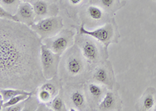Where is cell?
I'll list each match as a JSON object with an SVG mask.
<instances>
[{
  "label": "cell",
  "instance_id": "cell-27",
  "mask_svg": "<svg viewBox=\"0 0 156 111\" xmlns=\"http://www.w3.org/2000/svg\"><path fill=\"white\" fill-rule=\"evenodd\" d=\"M154 110H156V106H155V108H154Z\"/></svg>",
  "mask_w": 156,
  "mask_h": 111
},
{
  "label": "cell",
  "instance_id": "cell-19",
  "mask_svg": "<svg viewBox=\"0 0 156 111\" xmlns=\"http://www.w3.org/2000/svg\"><path fill=\"white\" fill-rule=\"evenodd\" d=\"M22 94H28V95H34V92L26 91L23 89L14 88H5L0 89V97H1V105L5 101L9 100L12 97H15L18 95Z\"/></svg>",
  "mask_w": 156,
  "mask_h": 111
},
{
  "label": "cell",
  "instance_id": "cell-20",
  "mask_svg": "<svg viewBox=\"0 0 156 111\" xmlns=\"http://www.w3.org/2000/svg\"><path fill=\"white\" fill-rule=\"evenodd\" d=\"M48 107H50L51 110L54 111H66L68 110L67 106L66 105V102L64 101L63 96L62 94V88H61L59 93L53 98L48 105Z\"/></svg>",
  "mask_w": 156,
  "mask_h": 111
},
{
  "label": "cell",
  "instance_id": "cell-2",
  "mask_svg": "<svg viewBox=\"0 0 156 111\" xmlns=\"http://www.w3.org/2000/svg\"><path fill=\"white\" fill-rule=\"evenodd\" d=\"M90 73V66L76 43L61 56L58 76L62 85L83 84L89 80Z\"/></svg>",
  "mask_w": 156,
  "mask_h": 111
},
{
  "label": "cell",
  "instance_id": "cell-14",
  "mask_svg": "<svg viewBox=\"0 0 156 111\" xmlns=\"http://www.w3.org/2000/svg\"><path fill=\"white\" fill-rule=\"evenodd\" d=\"M89 0H58L59 10L73 20L77 19L82 8L87 4Z\"/></svg>",
  "mask_w": 156,
  "mask_h": 111
},
{
  "label": "cell",
  "instance_id": "cell-12",
  "mask_svg": "<svg viewBox=\"0 0 156 111\" xmlns=\"http://www.w3.org/2000/svg\"><path fill=\"white\" fill-rule=\"evenodd\" d=\"M83 88L90 110L97 109L98 106L99 105L108 90L105 85L94 82L90 80L83 84Z\"/></svg>",
  "mask_w": 156,
  "mask_h": 111
},
{
  "label": "cell",
  "instance_id": "cell-28",
  "mask_svg": "<svg viewBox=\"0 0 156 111\" xmlns=\"http://www.w3.org/2000/svg\"><path fill=\"white\" fill-rule=\"evenodd\" d=\"M154 1H156V0H154Z\"/></svg>",
  "mask_w": 156,
  "mask_h": 111
},
{
  "label": "cell",
  "instance_id": "cell-22",
  "mask_svg": "<svg viewBox=\"0 0 156 111\" xmlns=\"http://www.w3.org/2000/svg\"><path fill=\"white\" fill-rule=\"evenodd\" d=\"M32 95H28V94H22V95H18L15 97H12L9 100L5 101L1 105V109H4V108L9 107V106H12V105H15L16 103H19V102H22L23 100H26L27 98H28L29 97Z\"/></svg>",
  "mask_w": 156,
  "mask_h": 111
},
{
  "label": "cell",
  "instance_id": "cell-25",
  "mask_svg": "<svg viewBox=\"0 0 156 111\" xmlns=\"http://www.w3.org/2000/svg\"><path fill=\"white\" fill-rule=\"evenodd\" d=\"M22 2H30V3L31 4H34V2H36L37 1H38V0H21Z\"/></svg>",
  "mask_w": 156,
  "mask_h": 111
},
{
  "label": "cell",
  "instance_id": "cell-16",
  "mask_svg": "<svg viewBox=\"0 0 156 111\" xmlns=\"http://www.w3.org/2000/svg\"><path fill=\"white\" fill-rule=\"evenodd\" d=\"M16 16L20 23L30 27L36 22L35 13H34L33 4L27 2H22L20 4Z\"/></svg>",
  "mask_w": 156,
  "mask_h": 111
},
{
  "label": "cell",
  "instance_id": "cell-6",
  "mask_svg": "<svg viewBox=\"0 0 156 111\" xmlns=\"http://www.w3.org/2000/svg\"><path fill=\"white\" fill-rule=\"evenodd\" d=\"M84 84V83H83ZM83 84L76 85H64L62 94L69 110H90L86 98Z\"/></svg>",
  "mask_w": 156,
  "mask_h": 111
},
{
  "label": "cell",
  "instance_id": "cell-18",
  "mask_svg": "<svg viewBox=\"0 0 156 111\" xmlns=\"http://www.w3.org/2000/svg\"><path fill=\"white\" fill-rule=\"evenodd\" d=\"M90 3L99 5L110 15L115 14V12L124 5V3H122L121 0H90Z\"/></svg>",
  "mask_w": 156,
  "mask_h": 111
},
{
  "label": "cell",
  "instance_id": "cell-9",
  "mask_svg": "<svg viewBox=\"0 0 156 111\" xmlns=\"http://www.w3.org/2000/svg\"><path fill=\"white\" fill-rule=\"evenodd\" d=\"M61 56L51 51L42 42L41 47V63L43 74L46 80L58 75Z\"/></svg>",
  "mask_w": 156,
  "mask_h": 111
},
{
  "label": "cell",
  "instance_id": "cell-4",
  "mask_svg": "<svg viewBox=\"0 0 156 111\" xmlns=\"http://www.w3.org/2000/svg\"><path fill=\"white\" fill-rule=\"evenodd\" d=\"M79 16L84 27L94 29L113 20H110L111 15L105 9L93 3L86 4L80 10Z\"/></svg>",
  "mask_w": 156,
  "mask_h": 111
},
{
  "label": "cell",
  "instance_id": "cell-5",
  "mask_svg": "<svg viewBox=\"0 0 156 111\" xmlns=\"http://www.w3.org/2000/svg\"><path fill=\"white\" fill-rule=\"evenodd\" d=\"M79 33L91 36L105 45L106 48L112 43L118 42L119 38L118 29L114 20L90 30H87L83 24H81L79 27Z\"/></svg>",
  "mask_w": 156,
  "mask_h": 111
},
{
  "label": "cell",
  "instance_id": "cell-23",
  "mask_svg": "<svg viewBox=\"0 0 156 111\" xmlns=\"http://www.w3.org/2000/svg\"><path fill=\"white\" fill-rule=\"evenodd\" d=\"M0 18H1V19H5V20H12V21L19 22V20H18L17 19V16H16V14H12L10 12H9V11H7L6 9H4L2 6L0 7Z\"/></svg>",
  "mask_w": 156,
  "mask_h": 111
},
{
  "label": "cell",
  "instance_id": "cell-11",
  "mask_svg": "<svg viewBox=\"0 0 156 111\" xmlns=\"http://www.w3.org/2000/svg\"><path fill=\"white\" fill-rule=\"evenodd\" d=\"M62 83L58 76H55L53 78L46 80L37 90L35 93L40 102L47 105L50 103L53 98L59 93L62 88Z\"/></svg>",
  "mask_w": 156,
  "mask_h": 111
},
{
  "label": "cell",
  "instance_id": "cell-10",
  "mask_svg": "<svg viewBox=\"0 0 156 111\" xmlns=\"http://www.w3.org/2000/svg\"><path fill=\"white\" fill-rule=\"evenodd\" d=\"M89 80L105 85L108 89H114L115 78L112 66L109 61L105 60L94 66L90 71Z\"/></svg>",
  "mask_w": 156,
  "mask_h": 111
},
{
  "label": "cell",
  "instance_id": "cell-29",
  "mask_svg": "<svg viewBox=\"0 0 156 111\" xmlns=\"http://www.w3.org/2000/svg\"><path fill=\"white\" fill-rule=\"evenodd\" d=\"M122 1H124V0H122Z\"/></svg>",
  "mask_w": 156,
  "mask_h": 111
},
{
  "label": "cell",
  "instance_id": "cell-13",
  "mask_svg": "<svg viewBox=\"0 0 156 111\" xmlns=\"http://www.w3.org/2000/svg\"><path fill=\"white\" fill-rule=\"evenodd\" d=\"M34 13H35V20H38L50 16H58L59 13V7L56 3L48 2L45 0H38L33 4Z\"/></svg>",
  "mask_w": 156,
  "mask_h": 111
},
{
  "label": "cell",
  "instance_id": "cell-24",
  "mask_svg": "<svg viewBox=\"0 0 156 111\" xmlns=\"http://www.w3.org/2000/svg\"><path fill=\"white\" fill-rule=\"evenodd\" d=\"M25 104H26V100H23L22 102L16 103L15 105L9 106V107L4 108L1 109V111H22L24 109Z\"/></svg>",
  "mask_w": 156,
  "mask_h": 111
},
{
  "label": "cell",
  "instance_id": "cell-7",
  "mask_svg": "<svg viewBox=\"0 0 156 111\" xmlns=\"http://www.w3.org/2000/svg\"><path fill=\"white\" fill-rule=\"evenodd\" d=\"M76 31L72 28L62 29L60 32L50 38H44L42 42L51 51L62 56L75 43Z\"/></svg>",
  "mask_w": 156,
  "mask_h": 111
},
{
  "label": "cell",
  "instance_id": "cell-3",
  "mask_svg": "<svg viewBox=\"0 0 156 111\" xmlns=\"http://www.w3.org/2000/svg\"><path fill=\"white\" fill-rule=\"evenodd\" d=\"M75 43L87 61L90 71L94 66L108 59V48L91 36L78 33L75 37Z\"/></svg>",
  "mask_w": 156,
  "mask_h": 111
},
{
  "label": "cell",
  "instance_id": "cell-26",
  "mask_svg": "<svg viewBox=\"0 0 156 111\" xmlns=\"http://www.w3.org/2000/svg\"><path fill=\"white\" fill-rule=\"evenodd\" d=\"M48 2H52V3H56L57 2H58V0H45Z\"/></svg>",
  "mask_w": 156,
  "mask_h": 111
},
{
  "label": "cell",
  "instance_id": "cell-15",
  "mask_svg": "<svg viewBox=\"0 0 156 111\" xmlns=\"http://www.w3.org/2000/svg\"><path fill=\"white\" fill-rule=\"evenodd\" d=\"M122 102L115 88L108 89L96 109L101 111L119 110L122 108Z\"/></svg>",
  "mask_w": 156,
  "mask_h": 111
},
{
  "label": "cell",
  "instance_id": "cell-8",
  "mask_svg": "<svg viewBox=\"0 0 156 111\" xmlns=\"http://www.w3.org/2000/svg\"><path fill=\"white\" fill-rule=\"evenodd\" d=\"M30 28L34 30L41 39L55 35L63 29V20L60 16H50L36 21Z\"/></svg>",
  "mask_w": 156,
  "mask_h": 111
},
{
  "label": "cell",
  "instance_id": "cell-21",
  "mask_svg": "<svg viewBox=\"0 0 156 111\" xmlns=\"http://www.w3.org/2000/svg\"><path fill=\"white\" fill-rule=\"evenodd\" d=\"M21 2V0H0L1 6L12 14H16L20 4Z\"/></svg>",
  "mask_w": 156,
  "mask_h": 111
},
{
  "label": "cell",
  "instance_id": "cell-17",
  "mask_svg": "<svg viewBox=\"0 0 156 111\" xmlns=\"http://www.w3.org/2000/svg\"><path fill=\"white\" fill-rule=\"evenodd\" d=\"M156 106V90L149 87L136 104V109L141 111L154 110Z\"/></svg>",
  "mask_w": 156,
  "mask_h": 111
},
{
  "label": "cell",
  "instance_id": "cell-1",
  "mask_svg": "<svg viewBox=\"0 0 156 111\" xmlns=\"http://www.w3.org/2000/svg\"><path fill=\"white\" fill-rule=\"evenodd\" d=\"M42 39L19 22L0 20V88L35 93L46 81L41 63Z\"/></svg>",
  "mask_w": 156,
  "mask_h": 111
}]
</instances>
